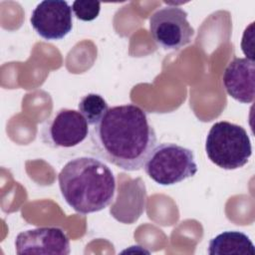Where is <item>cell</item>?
<instances>
[{"label": "cell", "instance_id": "cell-12", "mask_svg": "<svg viewBox=\"0 0 255 255\" xmlns=\"http://www.w3.org/2000/svg\"><path fill=\"white\" fill-rule=\"evenodd\" d=\"M106 100L99 94H88L81 98L78 110L90 126H96L101 122L109 110Z\"/></svg>", "mask_w": 255, "mask_h": 255}, {"label": "cell", "instance_id": "cell-5", "mask_svg": "<svg viewBox=\"0 0 255 255\" xmlns=\"http://www.w3.org/2000/svg\"><path fill=\"white\" fill-rule=\"evenodd\" d=\"M187 16L186 11L173 5L156 10L149 17V32L156 45L171 51L188 45L194 36V29Z\"/></svg>", "mask_w": 255, "mask_h": 255}, {"label": "cell", "instance_id": "cell-9", "mask_svg": "<svg viewBox=\"0 0 255 255\" xmlns=\"http://www.w3.org/2000/svg\"><path fill=\"white\" fill-rule=\"evenodd\" d=\"M223 86L227 94L242 104L254 101L255 64L247 58H235L224 70Z\"/></svg>", "mask_w": 255, "mask_h": 255}, {"label": "cell", "instance_id": "cell-8", "mask_svg": "<svg viewBox=\"0 0 255 255\" xmlns=\"http://www.w3.org/2000/svg\"><path fill=\"white\" fill-rule=\"evenodd\" d=\"M15 249L18 255H68L71 252L70 240L59 227H38L20 232L15 240Z\"/></svg>", "mask_w": 255, "mask_h": 255}, {"label": "cell", "instance_id": "cell-1", "mask_svg": "<svg viewBox=\"0 0 255 255\" xmlns=\"http://www.w3.org/2000/svg\"><path fill=\"white\" fill-rule=\"evenodd\" d=\"M156 141L146 113L133 104L110 108L91 131L94 153L128 171L143 167Z\"/></svg>", "mask_w": 255, "mask_h": 255}, {"label": "cell", "instance_id": "cell-13", "mask_svg": "<svg viewBox=\"0 0 255 255\" xmlns=\"http://www.w3.org/2000/svg\"><path fill=\"white\" fill-rule=\"evenodd\" d=\"M72 11L81 21H93L100 14L101 3L94 0H76L72 3Z\"/></svg>", "mask_w": 255, "mask_h": 255}, {"label": "cell", "instance_id": "cell-6", "mask_svg": "<svg viewBox=\"0 0 255 255\" xmlns=\"http://www.w3.org/2000/svg\"><path fill=\"white\" fill-rule=\"evenodd\" d=\"M89 134V124L79 111L59 110L47 120L41 130V138L51 147L71 148L82 143Z\"/></svg>", "mask_w": 255, "mask_h": 255}, {"label": "cell", "instance_id": "cell-4", "mask_svg": "<svg viewBox=\"0 0 255 255\" xmlns=\"http://www.w3.org/2000/svg\"><path fill=\"white\" fill-rule=\"evenodd\" d=\"M145 173L160 185H173L196 174L198 167L191 149L173 142L155 145L143 165Z\"/></svg>", "mask_w": 255, "mask_h": 255}, {"label": "cell", "instance_id": "cell-2", "mask_svg": "<svg viewBox=\"0 0 255 255\" xmlns=\"http://www.w3.org/2000/svg\"><path fill=\"white\" fill-rule=\"evenodd\" d=\"M58 181L63 198L80 214L99 212L115 199L116 177L112 169L96 157L71 159L59 172Z\"/></svg>", "mask_w": 255, "mask_h": 255}, {"label": "cell", "instance_id": "cell-10", "mask_svg": "<svg viewBox=\"0 0 255 255\" xmlns=\"http://www.w3.org/2000/svg\"><path fill=\"white\" fill-rule=\"evenodd\" d=\"M145 202L146 192L141 178H128L127 182H119L118 197L110 211L117 220L131 224L144 211Z\"/></svg>", "mask_w": 255, "mask_h": 255}, {"label": "cell", "instance_id": "cell-3", "mask_svg": "<svg viewBox=\"0 0 255 255\" xmlns=\"http://www.w3.org/2000/svg\"><path fill=\"white\" fill-rule=\"evenodd\" d=\"M205 151L214 164L232 170L244 166L249 161L252 145L243 127L221 121L210 128L205 140Z\"/></svg>", "mask_w": 255, "mask_h": 255}, {"label": "cell", "instance_id": "cell-7", "mask_svg": "<svg viewBox=\"0 0 255 255\" xmlns=\"http://www.w3.org/2000/svg\"><path fill=\"white\" fill-rule=\"evenodd\" d=\"M72 12V7L64 0H44L32 11L30 22L40 37L61 40L73 29Z\"/></svg>", "mask_w": 255, "mask_h": 255}, {"label": "cell", "instance_id": "cell-11", "mask_svg": "<svg viewBox=\"0 0 255 255\" xmlns=\"http://www.w3.org/2000/svg\"><path fill=\"white\" fill-rule=\"evenodd\" d=\"M210 255H254L255 247L250 238L240 231H224L209 241Z\"/></svg>", "mask_w": 255, "mask_h": 255}]
</instances>
